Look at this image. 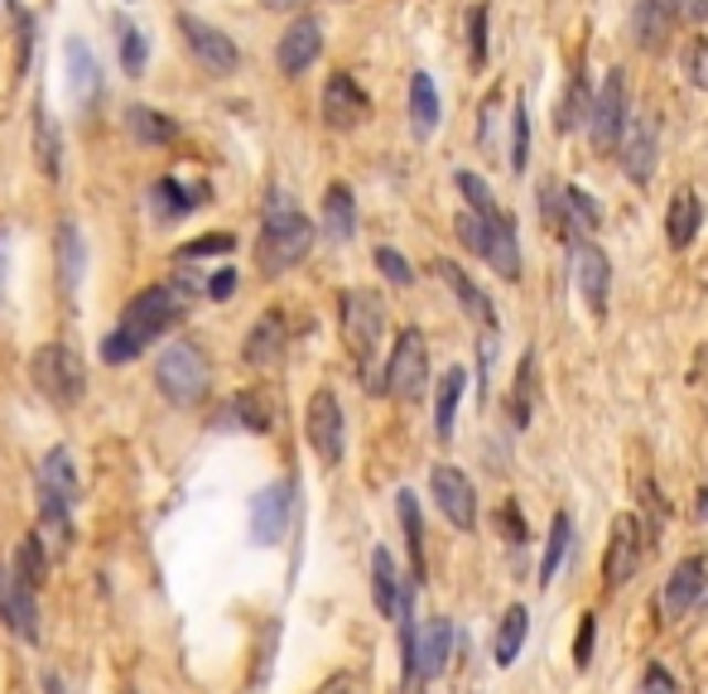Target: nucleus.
<instances>
[{"label":"nucleus","mask_w":708,"mask_h":694,"mask_svg":"<svg viewBox=\"0 0 708 694\" xmlns=\"http://www.w3.org/2000/svg\"><path fill=\"white\" fill-rule=\"evenodd\" d=\"M656 150H661V126L656 116H626V130L617 140V165L632 183L656 179Z\"/></svg>","instance_id":"obj_11"},{"label":"nucleus","mask_w":708,"mask_h":694,"mask_svg":"<svg viewBox=\"0 0 708 694\" xmlns=\"http://www.w3.org/2000/svg\"><path fill=\"white\" fill-rule=\"evenodd\" d=\"M395 516H400V530H405V545H410V565H415V579H424V520H420V497L410 487L395 492Z\"/></svg>","instance_id":"obj_39"},{"label":"nucleus","mask_w":708,"mask_h":694,"mask_svg":"<svg viewBox=\"0 0 708 694\" xmlns=\"http://www.w3.org/2000/svg\"><path fill=\"white\" fill-rule=\"evenodd\" d=\"M30 53H34V15H15V73H30Z\"/></svg>","instance_id":"obj_52"},{"label":"nucleus","mask_w":708,"mask_h":694,"mask_svg":"<svg viewBox=\"0 0 708 694\" xmlns=\"http://www.w3.org/2000/svg\"><path fill=\"white\" fill-rule=\"evenodd\" d=\"M463 391H467V371L463 367H448L444 371V381H438V396H434V434L444 439H453V424H458V400H463Z\"/></svg>","instance_id":"obj_35"},{"label":"nucleus","mask_w":708,"mask_h":694,"mask_svg":"<svg viewBox=\"0 0 708 694\" xmlns=\"http://www.w3.org/2000/svg\"><path fill=\"white\" fill-rule=\"evenodd\" d=\"M699 227H704L699 193H694V189H679V193L670 198V212H665V242H670L675 251H685V246H694Z\"/></svg>","instance_id":"obj_26"},{"label":"nucleus","mask_w":708,"mask_h":694,"mask_svg":"<svg viewBox=\"0 0 708 694\" xmlns=\"http://www.w3.org/2000/svg\"><path fill=\"white\" fill-rule=\"evenodd\" d=\"M10 574L24 583V589H39V583L49 579V550H44V540L39 536H30V540H20V550H15V559H10Z\"/></svg>","instance_id":"obj_41"},{"label":"nucleus","mask_w":708,"mask_h":694,"mask_svg":"<svg viewBox=\"0 0 708 694\" xmlns=\"http://www.w3.org/2000/svg\"><path fill=\"white\" fill-rule=\"evenodd\" d=\"M371 116V97L362 92L352 73H332L324 83V122L328 130H352Z\"/></svg>","instance_id":"obj_14"},{"label":"nucleus","mask_w":708,"mask_h":694,"mask_svg":"<svg viewBox=\"0 0 708 694\" xmlns=\"http://www.w3.org/2000/svg\"><path fill=\"white\" fill-rule=\"evenodd\" d=\"M261 6H265V10H304L309 0H261Z\"/></svg>","instance_id":"obj_60"},{"label":"nucleus","mask_w":708,"mask_h":694,"mask_svg":"<svg viewBox=\"0 0 708 694\" xmlns=\"http://www.w3.org/2000/svg\"><path fill=\"white\" fill-rule=\"evenodd\" d=\"M699 516L708 520V492H699Z\"/></svg>","instance_id":"obj_62"},{"label":"nucleus","mask_w":708,"mask_h":694,"mask_svg":"<svg viewBox=\"0 0 708 694\" xmlns=\"http://www.w3.org/2000/svg\"><path fill=\"white\" fill-rule=\"evenodd\" d=\"M487 30H492L487 6H473L467 10V59H473V69H483L487 63Z\"/></svg>","instance_id":"obj_47"},{"label":"nucleus","mask_w":708,"mask_h":694,"mask_svg":"<svg viewBox=\"0 0 708 694\" xmlns=\"http://www.w3.org/2000/svg\"><path fill=\"white\" fill-rule=\"evenodd\" d=\"M203 295H208V299H232V295H236V271H226V265H222V271L203 285Z\"/></svg>","instance_id":"obj_55"},{"label":"nucleus","mask_w":708,"mask_h":694,"mask_svg":"<svg viewBox=\"0 0 708 694\" xmlns=\"http://www.w3.org/2000/svg\"><path fill=\"white\" fill-rule=\"evenodd\" d=\"M44 694H63V680H59V675H53V671L44 675Z\"/></svg>","instance_id":"obj_61"},{"label":"nucleus","mask_w":708,"mask_h":694,"mask_svg":"<svg viewBox=\"0 0 708 694\" xmlns=\"http://www.w3.org/2000/svg\"><path fill=\"white\" fill-rule=\"evenodd\" d=\"M324 694H357L352 675H338V680H328V685H324Z\"/></svg>","instance_id":"obj_58"},{"label":"nucleus","mask_w":708,"mask_h":694,"mask_svg":"<svg viewBox=\"0 0 708 694\" xmlns=\"http://www.w3.org/2000/svg\"><path fill=\"white\" fill-rule=\"evenodd\" d=\"M126 130L136 136L140 145H169L179 140V122L169 112H155V106H130L126 112Z\"/></svg>","instance_id":"obj_37"},{"label":"nucleus","mask_w":708,"mask_h":694,"mask_svg":"<svg viewBox=\"0 0 708 694\" xmlns=\"http://www.w3.org/2000/svg\"><path fill=\"white\" fill-rule=\"evenodd\" d=\"M112 34H116V59H121V69H126L130 77H140V73H145V59H150V44H145L140 24L130 20V15H121V10H116Z\"/></svg>","instance_id":"obj_38"},{"label":"nucleus","mask_w":708,"mask_h":694,"mask_svg":"<svg viewBox=\"0 0 708 694\" xmlns=\"http://www.w3.org/2000/svg\"><path fill=\"white\" fill-rule=\"evenodd\" d=\"M381 333H385V304L371 295V290H347L342 295V338L362 371L371 367V357H377Z\"/></svg>","instance_id":"obj_6"},{"label":"nucleus","mask_w":708,"mask_h":694,"mask_svg":"<svg viewBox=\"0 0 708 694\" xmlns=\"http://www.w3.org/2000/svg\"><path fill=\"white\" fill-rule=\"evenodd\" d=\"M569 540H573V520L559 512V516L550 520V540H545V559H540V583H545V589H550L554 574H559V565H564Z\"/></svg>","instance_id":"obj_44"},{"label":"nucleus","mask_w":708,"mask_h":694,"mask_svg":"<svg viewBox=\"0 0 708 694\" xmlns=\"http://www.w3.org/2000/svg\"><path fill=\"white\" fill-rule=\"evenodd\" d=\"M573 280H579L588 309H593V314H607V299H612V261L603 256V246L573 242Z\"/></svg>","instance_id":"obj_15"},{"label":"nucleus","mask_w":708,"mask_h":694,"mask_svg":"<svg viewBox=\"0 0 708 694\" xmlns=\"http://www.w3.org/2000/svg\"><path fill=\"white\" fill-rule=\"evenodd\" d=\"M304 439H309V449L318 453V459L328 463H342V449H347V424H342V406L338 396L328 391H314L309 406H304Z\"/></svg>","instance_id":"obj_10"},{"label":"nucleus","mask_w":708,"mask_h":694,"mask_svg":"<svg viewBox=\"0 0 708 694\" xmlns=\"http://www.w3.org/2000/svg\"><path fill=\"white\" fill-rule=\"evenodd\" d=\"M39 540H49L53 550H68L73 526H68V506L53 502L49 492H39Z\"/></svg>","instance_id":"obj_42"},{"label":"nucleus","mask_w":708,"mask_h":694,"mask_svg":"<svg viewBox=\"0 0 708 694\" xmlns=\"http://www.w3.org/2000/svg\"><path fill=\"white\" fill-rule=\"evenodd\" d=\"M448 651H453V622L448 618H430L424 622V632H420V680L444 675Z\"/></svg>","instance_id":"obj_33"},{"label":"nucleus","mask_w":708,"mask_h":694,"mask_svg":"<svg viewBox=\"0 0 708 694\" xmlns=\"http://www.w3.org/2000/svg\"><path fill=\"white\" fill-rule=\"evenodd\" d=\"M179 34H183V49H189L208 73L226 77V73L242 69V49H236V39L226 34V30H218V24H208V20H198V15L183 10V15H179Z\"/></svg>","instance_id":"obj_9"},{"label":"nucleus","mask_w":708,"mask_h":694,"mask_svg":"<svg viewBox=\"0 0 708 694\" xmlns=\"http://www.w3.org/2000/svg\"><path fill=\"white\" fill-rule=\"evenodd\" d=\"M593 637H598V612H583L579 642H573V665H579V671H588V661H593Z\"/></svg>","instance_id":"obj_53"},{"label":"nucleus","mask_w":708,"mask_h":694,"mask_svg":"<svg viewBox=\"0 0 708 694\" xmlns=\"http://www.w3.org/2000/svg\"><path fill=\"white\" fill-rule=\"evenodd\" d=\"M155 386H159V396H165L169 406H179V410L203 406V396H208V386H212V367H208L203 347H198V343L165 347V353H159V362H155Z\"/></svg>","instance_id":"obj_4"},{"label":"nucleus","mask_w":708,"mask_h":694,"mask_svg":"<svg viewBox=\"0 0 708 694\" xmlns=\"http://www.w3.org/2000/svg\"><path fill=\"white\" fill-rule=\"evenodd\" d=\"M492 218H497V212H492ZM492 218H477V212H458V222H453L458 242L473 251L477 261H483V251H487V227H492Z\"/></svg>","instance_id":"obj_49"},{"label":"nucleus","mask_w":708,"mask_h":694,"mask_svg":"<svg viewBox=\"0 0 708 694\" xmlns=\"http://www.w3.org/2000/svg\"><path fill=\"white\" fill-rule=\"evenodd\" d=\"M318 59H324V24L314 15L289 20V30L275 39V69L285 77H299V73H309Z\"/></svg>","instance_id":"obj_12"},{"label":"nucleus","mask_w":708,"mask_h":694,"mask_svg":"<svg viewBox=\"0 0 708 694\" xmlns=\"http://www.w3.org/2000/svg\"><path fill=\"white\" fill-rule=\"evenodd\" d=\"M63 73H68V97L77 106H92L102 92V69H97V53H92L83 39H68L63 44Z\"/></svg>","instance_id":"obj_23"},{"label":"nucleus","mask_w":708,"mask_h":694,"mask_svg":"<svg viewBox=\"0 0 708 694\" xmlns=\"http://www.w3.org/2000/svg\"><path fill=\"white\" fill-rule=\"evenodd\" d=\"M679 15L685 20H708V0H679Z\"/></svg>","instance_id":"obj_57"},{"label":"nucleus","mask_w":708,"mask_h":694,"mask_svg":"<svg viewBox=\"0 0 708 694\" xmlns=\"http://www.w3.org/2000/svg\"><path fill=\"white\" fill-rule=\"evenodd\" d=\"M53 261H59V290L63 295H77L83 290V275H87V242L77 232V222L63 218L59 222V236H53Z\"/></svg>","instance_id":"obj_21"},{"label":"nucleus","mask_w":708,"mask_h":694,"mask_svg":"<svg viewBox=\"0 0 708 694\" xmlns=\"http://www.w3.org/2000/svg\"><path fill=\"white\" fill-rule=\"evenodd\" d=\"M704 583H708V565H704V559H699V555L679 559V565L670 569V579H665V593H661V612H665V622L689 618V608L704 598Z\"/></svg>","instance_id":"obj_17"},{"label":"nucleus","mask_w":708,"mask_h":694,"mask_svg":"<svg viewBox=\"0 0 708 694\" xmlns=\"http://www.w3.org/2000/svg\"><path fill=\"white\" fill-rule=\"evenodd\" d=\"M6 261H10V236H6V227H0V290H6Z\"/></svg>","instance_id":"obj_59"},{"label":"nucleus","mask_w":708,"mask_h":694,"mask_svg":"<svg viewBox=\"0 0 708 694\" xmlns=\"http://www.w3.org/2000/svg\"><path fill=\"white\" fill-rule=\"evenodd\" d=\"M218 424H222V430H251V434H265V430H271V410H265V400H261V396L242 391V396H232V400H226V406L218 410Z\"/></svg>","instance_id":"obj_36"},{"label":"nucleus","mask_w":708,"mask_h":694,"mask_svg":"<svg viewBox=\"0 0 708 694\" xmlns=\"http://www.w3.org/2000/svg\"><path fill=\"white\" fill-rule=\"evenodd\" d=\"M526 159H530V106L526 97L511 102V174H526Z\"/></svg>","instance_id":"obj_46"},{"label":"nucleus","mask_w":708,"mask_h":694,"mask_svg":"<svg viewBox=\"0 0 708 694\" xmlns=\"http://www.w3.org/2000/svg\"><path fill=\"white\" fill-rule=\"evenodd\" d=\"M526 632H530V612H526V603H511L501 612V622H497V637H492V656H497L501 671L506 665H516L520 646H526Z\"/></svg>","instance_id":"obj_32"},{"label":"nucleus","mask_w":708,"mask_h":694,"mask_svg":"<svg viewBox=\"0 0 708 694\" xmlns=\"http://www.w3.org/2000/svg\"><path fill=\"white\" fill-rule=\"evenodd\" d=\"M646 536H651V526L632 512L612 520V540H607V559H603L607 589H622V583H632L641 574V565H646Z\"/></svg>","instance_id":"obj_8"},{"label":"nucleus","mask_w":708,"mask_h":694,"mask_svg":"<svg viewBox=\"0 0 708 694\" xmlns=\"http://www.w3.org/2000/svg\"><path fill=\"white\" fill-rule=\"evenodd\" d=\"M34 159H39V169H44V179H59L63 174V130L44 102L34 106Z\"/></svg>","instance_id":"obj_31"},{"label":"nucleus","mask_w":708,"mask_h":694,"mask_svg":"<svg viewBox=\"0 0 708 694\" xmlns=\"http://www.w3.org/2000/svg\"><path fill=\"white\" fill-rule=\"evenodd\" d=\"M236 246L232 232H208V236H193V242L179 246V261H208V256H226Z\"/></svg>","instance_id":"obj_48"},{"label":"nucleus","mask_w":708,"mask_h":694,"mask_svg":"<svg viewBox=\"0 0 708 694\" xmlns=\"http://www.w3.org/2000/svg\"><path fill=\"white\" fill-rule=\"evenodd\" d=\"M434 271H438V280H444V285L453 290V299H458V309H463L467 318H473V324H483L487 333H497V304H492V299L483 295V285H477V280L467 275L463 265L438 261Z\"/></svg>","instance_id":"obj_18"},{"label":"nucleus","mask_w":708,"mask_h":694,"mask_svg":"<svg viewBox=\"0 0 708 694\" xmlns=\"http://www.w3.org/2000/svg\"><path fill=\"white\" fill-rule=\"evenodd\" d=\"M410 130L415 140H430L438 130V87L430 73H410Z\"/></svg>","instance_id":"obj_30"},{"label":"nucleus","mask_w":708,"mask_h":694,"mask_svg":"<svg viewBox=\"0 0 708 694\" xmlns=\"http://www.w3.org/2000/svg\"><path fill=\"white\" fill-rule=\"evenodd\" d=\"M501 530H506V540H511V545L526 540V520H520L516 502H506V506H501Z\"/></svg>","instance_id":"obj_56"},{"label":"nucleus","mask_w":708,"mask_h":694,"mask_svg":"<svg viewBox=\"0 0 708 694\" xmlns=\"http://www.w3.org/2000/svg\"><path fill=\"white\" fill-rule=\"evenodd\" d=\"M530 410H536V353L520 357L516 367V386H511V420L516 430H526L530 424Z\"/></svg>","instance_id":"obj_43"},{"label":"nucleus","mask_w":708,"mask_h":694,"mask_svg":"<svg viewBox=\"0 0 708 694\" xmlns=\"http://www.w3.org/2000/svg\"><path fill=\"white\" fill-rule=\"evenodd\" d=\"M39 492H49V497L63 506L77 502V469H73L68 449H49L44 459H39Z\"/></svg>","instance_id":"obj_27"},{"label":"nucleus","mask_w":708,"mask_h":694,"mask_svg":"<svg viewBox=\"0 0 708 694\" xmlns=\"http://www.w3.org/2000/svg\"><path fill=\"white\" fill-rule=\"evenodd\" d=\"M626 73L622 69H607L603 73V87L593 92V102H588V140H593V150H617L622 130H626Z\"/></svg>","instance_id":"obj_7"},{"label":"nucleus","mask_w":708,"mask_h":694,"mask_svg":"<svg viewBox=\"0 0 708 694\" xmlns=\"http://www.w3.org/2000/svg\"><path fill=\"white\" fill-rule=\"evenodd\" d=\"M641 694H679V685H675V675L665 671V665L651 661L646 671H641Z\"/></svg>","instance_id":"obj_54"},{"label":"nucleus","mask_w":708,"mask_h":694,"mask_svg":"<svg viewBox=\"0 0 708 694\" xmlns=\"http://www.w3.org/2000/svg\"><path fill=\"white\" fill-rule=\"evenodd\" d=\"M189 304L179 299L173 285H145L136 299L121 309V324L102 338V362L121 367V362H136L145 347H155L165 333H173V324L183 318Z\"/></svg>","instance_id":"obj_1"},{"label":"nucleus","mask_w":708,"mask_h":694,"mask_svg":"<svg viewBox=\"0 0 708 694\" xmlns=\"http://www.w3.org/2000/svg\"><path fill=\"white\" fill-rule=\"evenodd\" d=\"M679 20H685V15H679V0H636V10H632V39H636V49L661 53V49L675 39Z\"/></svg>","instance_id":"obj_16"},{"label":"nucleus","mask_w":708,"mask_h":694,"mask_svg":"<svg viewBox=\"0 0 708 694\" xmlns=\"http://www.w3.org/2000/svg\"><path fill=\"white\" fill-rule=\"evenodd\" d=\"M198 203H208V183H198V189H183L179 179H159L155 189H150V208H155V218H183V212H193Z\"/></svg>","instance_id":"obj_34"},{"label":"nucleus","mask_w":708,"mask_h":694,"mask_svg":"<svg viewBox=\"0 0 708 694\" xmlns=\"http://www.w3.org/2000/svg\"><path fill=\"white\" fill-rule=\"evenodd\" d=\"M483 261H487L501 280H511V285L520 280V242H516V222H511V212H497V218H492Z\"/></svg>","instance_id":"obj_25"},{"label":"nucleus","mask_w":708,"mask_h":694,"mask_svg":"<svg viewBox=\"0 0 708 694\" xmlns=\"http://www.w3.org/2000/svg\"><path fill=\"white\" fill-rule=\"evenodd\" d=\"M453 183H458V193L467 198V212H477V218H492V212H501L497 198H492V183L483 179V174L458 169V174H453Z\"/></svg>","instance_id":"obj_45"},{"label":"nucleus","mask_w":708,"mask_h":694,"mask_svg":"<svg viewBox=\"0 0 708 694\" xmlns=\"http://www.w3.org/2000/svg\"><path fill=\"white\" fill-rule=\"evenodd\" d=\"M371 598H377V612H381V618H400V608L415 598V589L400 579L391 550H371Z\"/></svg>","instance_id":"obj_22"},{"label":"nucleus","mask_w":708,"mask_h":694,"mask_svg":"<svg viewBox=\"0 0 708 694\" xmlns=\"http://www.w3.org/2000/svg\"><path fill=\"white\" fill-rule=\"evenodd\" d=\"M559 203H564V222H569L573 242H583L588 232H598V227H603V203H598L583 183H564V189H559Z\"/></svg>","instance_id":"obj_28"},{"label":"nucleus","mask_w":708,"mask_h":694,"mask_svg":"<svg viewBox=\"0 0 708 694\" xmlns=\"http://www.w3.org/2000/svg\"><path fill=\"white\" fill-rule=\"evenodd\" d=\"M381 391L395 396V400H420L430 391V347H424V333L420 328H405L385 357V377H381Z\"/></svg>","instance_id":"obj_5"},{"label":"nucleus","mask_w":708,"mask_h":694,"mask_svg":"<svg viewBox=\"0 0 708 694\" xmlns=\"http://www.w3.org/2000/svg\"><path fill=\"white\" fill-rule=\"evenodd\" d=\"M289 497H294L289 483H271L256 502H251V540H256V545H275L279 536H285V526H289Z\"/></svg>","instance_id":"obj_19"},{"label":"nucleus","mask_w":708,"mask_h":694,"mask_svg":"<svg viewBox=\"0 0 708 694\" xmlns=\"http://www.w3.org/2000/svg\"><path fill=\"white\" fill-rule=\"evenodd\" d=\"M30 386L49 400V406L73 410L87 391V367L68 343H39L30 353Z\"/></svg>","instance_id":"obj_3"},{"label":"nucleus","mask_w":708,"mask_h":694,"mask_svg":"<svg viewBox=\"0 0 708 694\" xmlns=\"http://www.w3.org/2000/svg\"><path fill=\"white\" fill-rule=\"evenodd\" d=\"M285 343H289V324H285V314L279 309H271V314H261L256 324H251L246 343H242V357L251 367H275L279 353H285Z\"/></svg>","instance_id":"obj_24"},{"label":"nucleus","mask_w":708,"mask_h":694,"mask_svg":"<svg viewBox=\"0 0 708 694\" xmlns=\"http://www.w3.org/2000/svg\"><path fill=\"white\" fill-rule=\"evenodd\" d=\"M588 102H593L588 83L583 77H569V87L559 92V102H554V130L559 136H569V130H579L588 122Z\"/></svg>","instance_id":"obj_40"},{"label":"nucleus","mask_w":708,"mask_h":694,"mask_svg":"<svg viewBox=\"0 0 708 694\" xmlns=\"http://www.w3.org/2000/svg\"><path fill=\"white\" fill-rule=\"evenodd\" d=\"M685 77L699 92H708V39H689L685 49Z\"/></svg>","instance_id":"obj_50"},{"label":"nucleus","mask_w":708,"mask_h":694,"mask_svg":"<svg viewBox=\"0 0 708 694\" xmlns=\"http://www.w3.org/2000/svg\"><path fill=\"white\" fill-rule=\"evenodd\" d=\"M6 6H10V0H6Z\"/></svg>","instance_id":"obj_63"},{"label":"nucleus","mask_w":708,"mask_h":694,"mask_svg":"<svg viewBox=\"0 0 708 694\" xmlns=\"http://www.w3.org/2000/svg\"><path fill=\"white\" fill-rule=\"evenodd\" d=\"M377 265H381V275L391 280V285H410V280H415V271H410V261L400 256L395 246H377Z\"/></svg>","instance_id":"obj_51"},{"label":"nucleus","mask_w":708,"mask_h":694,"mask_svg":"<svg viewBox=\"0 0 708 694\" xmlns=\"http://www.w3.org/2000/svg\"><path fill=\"white\" fill-rule=\"evenodd\" d=\"M0 622H10V632L24 637V642H39V608L34 593L0 565Z\"/></svg>","instance_id":"obj_20"},{"label":"nucleus","mask_w":708,"mask_h":694,"mask_svg":"<svg viewBox=\"0 0 708 694\" xmlns=\"http://www.w3.org/2000/svg\"><path fill=\"white\" fill-rule=\"evenodd\" d=\"M324 236L328 242H352L357 236V198L347 183H328L324 193Z\"/></svg>","instance_id":"obj_29"},{"label":"nucleus","mask_w":708,"mask_h":694,"mask_svg":"<svg viewBox=\"0 0 708 694\" xmlns=\"http://www.w3.org/2000/svg\"><path fill=\"white\" fill-rule=\"evenodd\" d=\"M309 246H314V222L289 203L285 189H271V198H265V227L256 242V265L265 275H285L309 256Z\"/></svg>","instance_id":"obj_2"},{"label":"nucleus","mask_w":708,"mask_h":694,"mask_svg":"<svg viewBox=\"0 0 708 694\" xmlns=\"http://www.w3.org/2000/svg\"><path fill=\"white\" fill-rule=\"evenodd\" d=\"M430 492H434V502H438V512H444L448 526H458V530L477 526V492H473V483H467L463 469L438 463V469L430 473Z\"/></svg>","instance_id":"obj_13"}]
</instances>
